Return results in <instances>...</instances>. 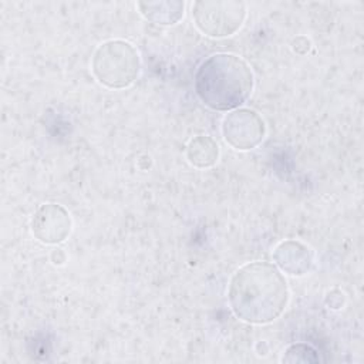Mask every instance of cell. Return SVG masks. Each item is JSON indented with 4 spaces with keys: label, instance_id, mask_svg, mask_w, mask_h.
<instances>
[{
    "label": "cell",
    "instance_id": "6da1fadb",
    "mask_svg": "<svg viewBox=\"0 0 364 364\" xmlns=\"http://www.w3.org/2000/svg\"><path fill=\"white\" fill-rule=\"evenodd\" d=\"M290 291L284 276L269 262H252L232 276L228 300L232 311L250 324H267L286 310Z\"/></svg>",
    "mask_w": 364,
    "mask_h": 364
},
{
    "label": "cell",
    "instance_id": "7a4b0ae2",
    "mask_svg": "<svg viewBox=\"0 0 364 364\" xmlns=\"http://www.w3.org/2000/svg\"><path fill=\"white\" fill-rule=\"evenodd\" d=\"M193 85L196 95L206 107L230 111L247 101L255 78L243 58L230 53H218L199 65Z\"/></svg>",
    "mask_w": 364,
    "mask_h": 364
},
{
    "label": "cell",
    "instance_id": "3957f363",
    "mask_svg": "<svg viewBox=\"0 0 364 364\" xmlns=\"http://www.w3.org/2000/svg\"><path fill=\"white\" fill-rule=\"evenodd\" d=\"M94 77L108 88H125L139 75L141 60L136 48L124 40L102 43L92 55Z\"/></svg>",
    "mask_w": 364,
    "mask_h": 364
},
{
    "label": "cell",
    "instance_id": "277c9868",
    "mask_svg": "<svg viewBox=\"0 0 364 364\" xmlns=\"http://www.w3.org/2000/svg\"><path fill=\"white\" fill-rule=\"evenodd\" d=\"M246 4L243 1H195L192 17L196 27L209 37L235 34L245 23Z\"/></svg>",
    "mask_w": 364,
    "mask_h": 364
},
{
    "label": "cell",
    "instance_id": "5b68a950",
    "mask_svg": "<svg viewBox=\"0 0 364 364\" xmlns=\"http://www.w3.org/2000/svg\"><path fill=\"white\" fill-rule=\"evenodd\" d=\"M225 141L235 149L247 151L256 148L264 138L266 127L262 117L249 108L229 112L222 121Z\"/></svg>",
    "mask_w": 364,
    "mask_h": 364
},
{
    "label": "cell",
    "instance_id": "8992f818",
    "mask_svg": "<svg viewBox=\"0 0 364 364\" xmlns=\"http://www.w3.org/2000/svg\"><path fill=\"white\" fill-rule=\"evenodd\" d=\"M33 235L43 243L57 245L71 232V218L65 208L57 203H44L33 215Z\"/></svg>",
    "mask_w": 364,
    "mask_h": 364
},
{
    "label": "cell",
    "instance_id": "52a82bcc",
    "mask_svg": "<svg viewBox=\"0 0 364 364\" xmlns=\"http://www.w3.org/2000/svg\"><path fill=\"white\" fill-rule=\"evenodd\" d=\"M273 259L282 270L293 276L306 274L313 263L310 249L297 240H284L279 243L273 252Z\"/></svg>",
    "mask_w": 364,
    "mask_h": 364
},
{
    "label": "cell",
    "instance_id": "ba28073f",
    "mask_svg": "<svg viewBox=\"0 0 364 364\" xmlns=\"http://www.w3.org/2000/svg\"><path fill=\"white\" fill-rule=\"evenodd\" d=\"M138 7L146 20L162 26L175 24L183 16V3L181 1H141Z\"/></svg>",
    "mask_w": 364,
    "mask_h": 364
},
{
    "label": "cell",
    "instance_id": "9c48e42d",
    "mask_svg": "<svg viewBox=\"0 0 364 364\" xmlns=\"http://www.w3.org/2000/svg\"><path fill=\"white\" fill-rule=\"evenodd\" d=\"M186 158L196 168H209L218 162L219 145L209 135H198L189 141Z\"/></svg>",
    "mask_w": 364,
    "mask_h": 364
},
{
    "label": "cell",
    "instance_id": "30bf717a",
    "mask_svg": "<svg viewBox=\"0 0 364 364\" xmlns=\"http://www.w3.org/2000/svg\"><path fill=\"white\" fill-rule=\"evenodd\" d=\"M283 363H317L320 361L317 351L306 344V343H297L289 346L282 357Z\"/></svg>",
    "mask_w": 364,
    "mask_h": 364
}]
</instances>
